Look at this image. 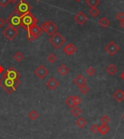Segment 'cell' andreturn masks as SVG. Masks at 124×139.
<instances>
[{
  "mask_svg": "<svg viewBox=\"0 0 124 139\" xmlns=\"http://www.w3.org/2000/svg\"><path fill=\"white\" fill-rule=\"evenodd\" d=\"M48 28H49V21H44L43 24H41V29L44 31L46 33Z\"/></svg>",
  "mask_w": 124,
  "mask_h": 139,
  "instance_id": "34",
  "label": "cell"
},
{
  "mask_svg": "<svg viewBox=\"0 0 124 139\" xmlns=\"http://www.w3.org/2000/svg\"><path fill=\"white\" fill-rule=\"evenodd\" d=\"M113 97L116 99V101H118V102H121V101H123L124 99V92L121 90V89H118L117 90L116 92L113 94Z\"/></svg>",
  "mask_w": 124,
  "mask_h": 139,
  "instance_id": "16",
  "label": "cell"
},
{
  "mask_svg": "<svg viewBox=\"0 0 124 139\" xmlns=\"http://www.w3.org/2000/svg\"><path fill=\"white\" fill-rule=\"evenodd\" d=\"M110 130V127L107 124H102L101 126H99V132L101 133L102 135H105L106 133Z\"/></svg>",
  "mask_w": 124,
  "mask_h": 139,
  "instance_id": "19",
  "label": "cell"
},
{
  "mask_svg": "<svg viewBox=\"0 0 124 139\" xmlns=\"http://www.w3.org/2000/svg\"><path fill=\"white\" fill-rule=\"evenodd\" d=\"M20 80H12L6 77L4 74L0 79V86H2L3 89L8 93H12L15 91L17 87L20 85Z\"/></svg>",
  "mask_w": 124,
  "mask_h": 139,
  "instance_id": "1",
  "label": "cell"
},
{
  "mask_svg": "<svg viewBox=\"0 0 124 139\" xmlns=\"http://www.w3.org/2000/svg\"><path fill=\"white\" fill-rule=\"evenodd\" d=\"M29 31H31V32L36 36V38H38L39 36H40L42 34V33H43L42 29H41V27L39 26L37 24H35L33 26L31 27V29H29Z\"/></svg>",
  "mask_w": 124,
  "mask_h": 139,
  "instance_id": "14",
  "label": "cell"
},
{
  "mask_svg": "<svg viewBox=\"0 0 124 139\" xmlns=\"http://www.w3.org/2000/svg\"><path fill=\"white\" fill-rule=\"evenodd\" d=\"M90 14L92 15L93 17H97V16H98L99 15V13H100V11H99V10L97 8V7H94V8H92L91 10H90Z\"/></svg>",
  "mask_w": 124,
  "mask_h": 139,
  "instance_id": "27",
  "label": "cell"
},
{
  "mask_svg": "<svg viewBox=\"0 0 124 139\" xmlns=\"http://www.w3.org/2000/svg\"><path fill=\"white\" fill-rule=\"evenodd\" d=\"M99 129V126L98 124H93L92 126L91 127V130H92L94 133H98Z\"/></svg>",
  "mask_w": 124,
  "mask_h": 139,
  "instance_id": "35",
  "label": "cell"
},
{
  "mask_svg": "<svg viewBox=\"0 0 124 139\" xmlns=\"http://www.w3.org/2000/svg\"><path fill=\"white\" fill-rule=\"evenodd\" d=\"M117 19L120 22L124 20V13L123 12H120L119 13L117 14V16H116Z\"/></svg>",
  "mask_w": 124,
  "mask_h": 139,
  "instance_id": "36",
  "label": "cell"
},
{
  "mask_svg": "<svg viewBox=\"0 0 124 139\" xmlns=\"http://www.w3.org/2000/svg\"><path fill=\"white\" fill-rule=\"evenodd\" d=\"M119 50H120L119 46L116 44L114 41H111L110 43L105 47V50H106V52H107V53L110 54V55H112V56L115 55L118 53V51Z\"/></svg>",
  "mask_w": 124,
  "mask_h": 139,
  "instance_id": "8",
  "label": "cell"
},
{
  "mask_svg": "<svg viewBox=\"0 0 124 139\" xmlns=\"http://www.w3.org/2000/svg\"><path fill=\"white\" fill-rule=\"evenodd\" d=\"M99 3H100L99 0H87V4L91 8L97 7Z\"/></svg>",
  "mask_w": 124,
  "mask_h": 139,
  "instance_id": "23",
  "label": "cell"
},
{
  "mask_svg": "<svg viewBox=\"0 0 124 139\" xmlns=\"http://www.w3.org/2000/svg\"><path fill=\"white\" fill-rule=\"evenodd\" d=\"M21 18L22 16L17 11L15 10L14 12L7 17V18L6 19V22L7 24H8L9 26H11L18 30L20 27H22Z\"/></svg>",
  "mask_w": 124,
  "mask_h": 139,
  "instance_id": "3",
  "label": "cell"
},
{
  "mask_svg": "<svg viewBox=\"0 0 124 139\" xmlns=\"http://www.w3.org/2000/svg\"><path fill=\"white\" fill-rule=\"evenodd\" d=\"M100 120H101L102 122L104 124H107L108 122H110V119L107 115H104L103 117H102V118L100 119Z\"/></svg>",
  "mask_w": 124,
  "mask_h": 139,
  "instance_id": "31",
  "label": "cell"
},
{
  "mask_svg": "<svg viewBox=\"0 0 124 139\" xmlns=\"http://www.w3.org/2000/svg\"><path fill=\"white\" fill-rule=\"evenodd\" d=\"M74 20H75V21L77 24L81 26V25H83V24H84L87 22V20H88V17H87V15L85 13H84L82 11H80L75 15Z\"/></svg>",
  "mask_w": 124,
  "mask_h": 139,
  "instance_id": "10",
  "label": "cell"
},
{
  "mask_svg": "<svg viewBox=\"0 0 124 139\" xmlns=\"http://www.w3.org/2000/svg\"><path fill=\"white\" fill-rule=\"evenodd\" d=\"M58 26L55 24V22L52 21H49V28L47 29L46 33L49 34V35H53L55 33H56L58 31Z\"/></svg>",
  "mask_w": 124,
  "mask_h": 139,
  "instance_id": "13",
  "label": "cell"
},
{
  "mask_svg": "<svg viewBox=\"0 0 124 139\" xmlns=\"http://www.w3.org/2000/svg\"><path fill=\"white\" fill-rule=\"evenodd\" d=\"M87 73L89 74V76H93V75L96 73L95 68H94V67H92V66H90V67H89V68H87Z\"/></svg>",
  "mask_w": 124,
  "mask_h": 139,
  "instance_id": "33",
  "label": "cell"
},
{
  "mask_svg": "<svg viewBox=\"0 0 124 139\" xmlns=\"http://www.w3.org/2000/svg\"><path fill=\"white\" fill-rule=\"evenodd\" d=\"M87 120L84 118V117H80L79 118L76 120V124L78 125L79 127H84L86 124H87Z\"/></svg>",
  "mask_w": 124,
  "mask_h": 139,
  "instance_id": "22",
  "label": "cell"
},
{
  "mask_svg": "<svg viewBox=\"0 0 124 139\" xmlns=\"http://www.w3.org/2000/svg\"><path fill=\"white\" fill-rule=\"evenodd\" d=\"M28 117L32 120H35V119H36L39 117V114H38V112L36 111L32 110L28 114Z\"/></svg>",
  "mask_w": 124,
  "mask_h": 139,
  "instance_id": "26",
  "label": "cell"
},
{
  "mask_svg": "<svg viewBox=\"0 0 124 139\" xmlns=\"http://www.w3.org/2000/svg\"><path fill=\"white\" fill-rule=\"evenodd\" d=\"M76 1H77V2H80L81 0H76Z\"/></svg>",
  "mask_w": 124,
  "mask_h": 139,
  "instance_id": "44",
  "label": "cell"
},
{
  "mask_svg": "<svg viewBox=\"0 0 124 139\" xmlns=\"http://www.w3.org/2000/svg\"><path fill=\"white\" fill-rule=\"evenodd\" d=\"M121 27L123 28V29H124V20L123 21H121Z\"/></svg>",
  "mask_w": 124,
  "mask_h": 139,
  "instance_id": "40",
  "label": "cell"
},
{
  "mask_svg": "<svg viewBox=\"0 0 124 139\" xmlns=\"http://www.w3.org/2000/svg\"><path fill=\"white\" fill-rule=\"evenodd\" d=\"M66 41V39L60 33L57 31L49 38V42L57 49H59Z\"/></svg>",
  "mask_w": 124,
  "mask_h": 139,
  "instance_id": "5",
  "label": "cell"
},
{
  "mask_svg": "<svg viewBox=\"0 0 124 139\" xmlns=\"http://www.w3.org/2000/svg\"><path fill=\"white\" fill-rule=\"evenodd\" d=\"M80 90H81V92L82 93L87 94V92H89V87L85 84L84 85H82L80 87Z\"/></svg>",
  "mask_w": 124,
  "mask_h": 139,
  "instance_id": "28",
  "label": "cell"
},
{
  "mask_svg": "<svg viewBox=\"0 0 124 139\" xmlns=\"http://www.w3.org/2000/svg\"><path fill=\"white\" fill-rule=\"evenodd\" d=\"M82 112L81 109L78 106H75L72 108V110H71V113H72L73 115H74L75 117H78L80 115Z\"/></svg>",
  "mask_w": 124,
  "mask_h": 139,
  "instance_id": "25",
  "label": "cell"
},
{
  "mask_svg": "<svg viewBox=\"0 0 124 139\" xmlns=\"http://www.w3.org/2000/svg\"><path fill=\"white\" fill-rule=\"evenodd\" d=\"M34 73L39 79L42 80L49 74V70L44 65H40L39 66V67L35 70Z\"/></svg>",
  "mask_w": 124,
  "mask_h": 139,
  "instance_id": "9",
  "label": "cell"
},
{
  "mask_svg": "<svg viewBox=\"0 0 124 139\" xmlns=\"http://www.w3.org/2000/svg\"><path fill=\"white\" fill-rule=\"evenodd\" d=\"M73 98H74V95H70L65 101V103H66L67 105L69 107H70V108H73V107L75 106V104H74V101H73Z\"/></svg>",
  "mask_w": 124,
  "mask_h": 139,
  "instance_id": "21",
  "label": "cell"
},
{
  "mask_svg": "<svg viewBox=\"0 0 124 139\" xmlns=\"http://www.w3.org/2000/svg\"><path fill=\"white\" fill-rule=\"evenodd\" d=\"M47 59H48V61H49L50 63H54L57 61V56H56L54 53H51L49 56H48Z\"/></svg>",
  "mask_w": 124,
  "mask_h": 139,
  "instance_id": "30",
  "label": "cell"
},
{
  "mask_svg": "<svg viewBox=\"0 0 124 139\" xmlns=\"http://www.w3.org/2000/svg\"><path fill=\"white\" fill-rule=\"evenodd\" d=\"M6 21L3 19V18H0V28H2L4 26V24H5Z\"/></svg>",
  "mask_w": 124,
  "mask_h": 139,
  "instance_id": "38",
  "label": "cell"
},
{
  "mask_svg": "<svg viewBox=\"0 0 124 139\" xmlns=\"http://www.w3.org/2000/svg\"><path fill=\"white\" fill-rule=\"evenodd\" d=\"M110 24V20L108 19L106 17H103V18H102L101 20L99 21V24H100V26H102L103 28H107Z\"/></svg>",
  "mask_w": 124,
  "mask_h": 139,
  "instance_id": "20",
  "label": "cell"
},
{
  "mask_svg": "<svg viewBox=\"0 0 124 139\" xmlns=\"http://www.w3.org/2000/svg\"><path fill=\"white\" fill-rule=\"evenodd\" d=\"M58 71L60 72V74L65 76V75H66V74L69 72V68H68L65 64H62V65L58 68Z\"/></svg>",
  "mask_w": 124,
  "mask_h": 139,
  "instance_id": "17",
  "label": "cell"
},
{
  "mask_svg": "<svg viewBox=\"0 0 124 139\" xmlns=\"http://www.w3.org/2000/svg\"><path fill=\"white\" fill-rule=\"evenodd\" d=\"M3 34L7 39H9V41H12L18 34V30L16 29L14 27L11 26H8L3 31Z\"/></svg>",
  "mask_w": 124,
  "mask_h": 139,
  "instance_id": "6",
  "label": "cell"
},
{
  "mask_svg": "<svg viewBox=\"0 0 124 139\" xmlns=\"http://www.w3.org/2000/svg\"><path fill=\"white\" fill-rule=\"evenodd\" d=\"M27 38H28V39L29 41H34L36 39V36L33 34V33L31 32V31H28V34H27Z\"/></svg>",
  "mask_w": 124,
  "mask_h": 139,
  "instance_id": "29",
  "label": "cell"
},
{
  "mask_svg": "<svg viewBox=\"0 0 124 139\" xmlns=\"http://www.w3.org/2000/svg\"><path fill=\"white\" fill-rule=\"evenodd\" d=\"M17 1H18V0H9V2L13 4H15L16 2H17Z\"/></svg>",
  "mask_w": 124,
  "mask_h": 139,
  "instance_id": "41",
  "label": "cell"
},
{
  "mask_svg": "<svg viewBox=\"0 0 124 139\" xmlns=\"http://www.w3.org/2000/svg\"><path fill=\"white\" fill-rule=\"evenodd\" d=\"M36 1H40V0H36Z\"/></svg>",
  "mask_w": 124,
  "mask_h": 139,
  "instance_id": "45",
  "label": "cell"
},
{
  "mask_svg": "<svg viewBox=\"0 0 124 139\" xmlns=\"http://www.w3.org/2000/svg\"><path fill=\"white\" fill-rule=\"evenodd\" d=\"M0 10H1V8H0Z\"/></svg>",
  "mask_w": 124,
  "mask_h": 139,
  "instance_id": "46",
  "label": "cell"
},
{
  "mask_svg": "<svg viewBox=\"0 0 124 139\" xmlns=\"http://www.w3.org/2000/svg\"><path fill=\"white\" fill-rule=\"evenodd\" d=\"M74 82H75V85H77L79 86V87H81V86L84 85L86 84L87 80H86V78H85L83 75L78 74V76L74 79Z\"/></svg>",
  "mask_w": 124,
  "mask_h": 139,
  "instance_id": "15",
  "label": "cell"
},
{
  "mask_svg": "<svg viewBox=\"0 0 124 139\" xmlns=\"http://www.w3.org/2000/svg\"><path fill=\"white\" fill-rule=\"evenodd\" d=\"M73 101H74V104H75V106H78V105H79L81 103L82 100H81V98L78 95H74Z\"/></svg>",
  "mask_w": 124,
  "mask_h": 139,
  "instance_id": "32",
  "label": "cell"
},
{
  "mask_svg": "<svg viewBox=\"0 0 124 139\" xmlns=\"http://www.w3.org/2000/svg\"><path fill=\"white\" fill-rule=\"evenodd\" d=\"M123 119H124V113H123Z\"/></svg>",
  "mask_w": 124,
  "mask_h": 139,
  "instance_id": "43",
  "label": "cell"
},
{
  "mask_svg": "<svg viewBox=\"0 0 124 139\" xmlns=\"http://www.w3.org/2000/svg\"><path fill=\"white\" fill-rule=\"evenodd\" d=\"M46 86L49 87L50 90H54L55 89L57 88L59 85V82H58V80L55 79L54 77H50V79H49L47 82H46Z\"/></svg>",
  "mask_w": 124,
  "mask_h": 139,
  "instance_id": "12",
  "label": "cell"
},
{
  "mask_svg": "<svg viewBox=\"0 0 124 139\" xmlns=\"http://www.w3.org/2000/svg\"><path fill=\"white\" fill-rule=\"evenodd\" d=\"M106 71H107L110 75H113V74H115L116 72L118 71V68H117L114 64L111 63V64H110V65L108 66L107 68H106Z\"/></svg>",
  "mask_w": 124,
  "mask_h": 139,
  "instance_id": "18",
  "label": "cell"
},
{
  "mask_svg": "<svg viewBox=\"0 0 124 139\" xmlns=\"http://www.w3.org/2000/svg\"><path fill=\"white\" fill-rule=\"evenodd\" d=\"M37 23L38 19L31 12L22 16V18H21L22 27H23L27 31H28L31 27L33 26L34 25L36 24Z\"/></svg>",
  "mask_w": 124,
  "mask_h": 139,
  "instance_id": "2",
  "label": "cell"
},
{
  "mask_svg": "<svg viewBox=\"0 0 124 139\" xmlns=\"http://www.w3.org/2000/svg\"><path fill=\"white\" fill-rule=\"evenodd\" d=\"M121 77L122 79H123V80H124V71L121 74Z\"/></svg>",
  "mask_w": 124,
  "mask_h": 139,
  "instance_id": "42",
  "label": "cell"
},
{
  "mask_svg": "<svg viewBox=\"0 0 124 139\" xmlns=\"http://www.w3.org/2000/svg\"><path fill=\"white\" fill-rule=\"evenodd\" d=\"M14 58L17 62H20L24 58V55L20 51H17L14 55Z\"/></svg>",
  "mask_w": 124,
  "mask_h": 139,
  "instance_id": "24",
  "label": "cell"
},
{
  "mask_svg": "<svg viewBox=\"0 0 124 139\" xmlns=\"http://www.w3.org/2000/svg\"><path fill=\"white\" fill-rule=\"evenodd\" d=\"M32 6L26 0H20V2L15 6V10L17 11L21 16L25 15L31 12Z\"/></svg>",
  "mask_w": 124,
  "mask_h": 139,
  "instance_id": "4",
  "label": "cell"
},
{
  "mask_svg": "<svg viewBox=\"0 0 124 139\" xmlns=\"http://www.w3.org/2000/svg\"><path fill=\"white\" fill-rule=\"evenodd\" d=\"M9 0H0V5L3 7H6L9 3Z\"/></svg>",
  "mask_w": 124,
  "mask_h": 139,
  "instance_id": "37",
  "label": "cell"
},
{
  "mask_svg": "<svg viewBox=\"0 0 124 139\" xmlns=\"http://www.w3.org/2000/svg\"><path fill=\"white\" fill-rule=\"evenodd\" d=\"M4 71V68L3 67V66L0 65V74H2Z\"/></svg>",
  "mask_w": 124,
  "mask_h": 139,
  "instance_id": "39",
  "label": "cell"
},
{
  "mask_svg": "<svg viewBox=\"0 0 124 139\" xmlns=\"http://www.w3.org/2000/svg\"><path fill=\"white\" fill-rule=\"evenodd\" d=\"M4 74L5 75L6 77L12 79V80H19L20 77H21V74L13 66H11L8 69H7V71L4 72Z\"/></svg>",
  "mask_w": 124,
  "mask_h": 139,
  "instance_id": "7",
  "label": "cell"
},
{
  "mask_svg": "<svg viewBox=\"0 0 124 139\" xmlns=\"http://www.w3.org/2000/svg\"><path fill=\"white\" fill-rule=\"evenodd\" d=\"M63 51L64 53H65L67 55H72L73 54H74L75 53H76V51H77V47L75 46V44H73V43H69V44H68L63 48Z\"/></svg>",
  "mask_w": 124,
  "mask_h": 139,
  "instance_id": "11",
  "label": "cell"
}]
</instances>
